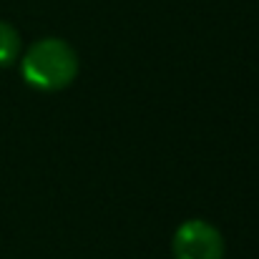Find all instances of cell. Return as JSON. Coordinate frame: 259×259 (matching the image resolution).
<instances>
[{
    "instance_id": "7a4b0ae2",
    "label": "cell",
    "mask_w": 259,
    "mask_h": 259,
    "mask_svg": "<svg viewBox=\"0 0 259 259\" xmlns=\"http://www.w3.org/2000/svg\"><path fill=\"white\" fill-rule=\"evenodd\" d=\"M174 257L176 259H222L224 257V242L222 234L201 222L191 219L181 224L174 234Z\"/></svg>"
},
{
    "instance_id": "6da1fadb",
    "label": "cell",
    "mask_w": 259,
    "mask_h": 259,
    "mask_svg": "<svg viewBox=\"0 0 259 259\" xmlns=\"http://www.w3.org/2000/svg\"><path fill=\"white\" fill-rule=\"evenodd\" d=\"M76 73H78L76 51L58 38L38 40L23 58V78L40 91H61L71 86Z\"/></svg>"
},
{
    "instance_id": "3957f363",
    "label": "cell",
    "mask_w": 259,
    "mask_h": 259,
    "mask_svg": "<svg viewBox=\"0 0 259 259\" xmlns=\"http://www.w3.org/2000/svg\"><path fill=\"white\" fill-rule=\"evenodd\" d=\"M20 53V35L10 23L0 20V66H10Z\"/></svg>"
}]
</instances>
